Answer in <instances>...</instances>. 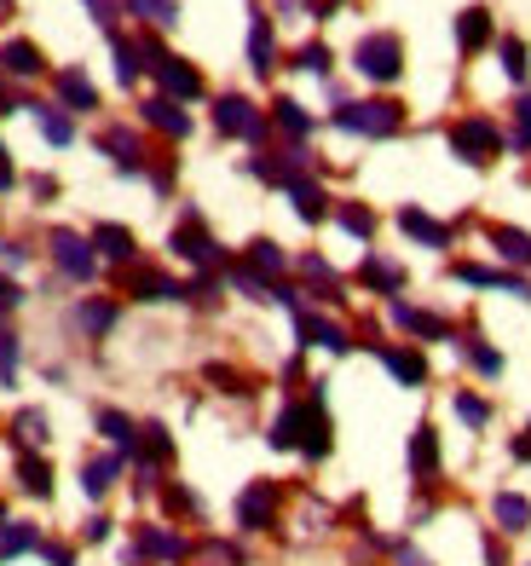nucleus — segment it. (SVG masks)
Returning a JSON list of instances; mask_svg holds the SVG:
<instances>
[{"label":"nucleus","instance_id":"obj_49","mask_svg":"<svg viewBox=\"0 0 531 566\" xmlns=\"http://www.w3.org/2000/svg\"><path fill=\"white\" fill-rule=\"evenodd\" d=\"M41 555H46V560H53V566H75V555H70L64 544H41Z\"/></svg>","mask_w":531,"mask_h":566},{"label":"nucleus","instance_id":"obj_20","mask_svg":"<svg viewBox=\"0 0 531 566\" xmlns=\"http://www.w3.org/2000/svg\"><path fill=\"white\" fill-rule=\"evenodd\" d=\"M75 324H82L87 336H105V329L116 324V306L110 301H82V306H75Z\"/></svg>","mask_w":531,"mask_h":566},{"label":"nucleus","instance_id":"obj_25","mask_svg":"<svg viewBox=\"0 0 531 566\" xmlns=\"http://www.w3.org/2000/svg\"><path fill=\"white\" fill-rule=\"evenodd\" d=\"M457 41H463V46H486V41H491V12H479V7L463 12V18H457Z\"/></svg>","mask_w":531,"mask_h":566},{"label":"nucleus","instance_id":"obj_11","mask_svg":"<svg viewBox=\"0 0 531 566\" xmlns=\"http://www.w3.org/2000/svg\"><path fill=\"white\" fill-rule=\"evenodd\" d=\"M295 324H300V336H307V342L330 347V353H347V336H341V324L318 318V313H295Z\"/></svg>","mask_w":531,"mask_h":566},{"label":"nucleus","instance_id":"obj_17","mask_svg":"<svg viewBox=\"0 0 531 566\" xmlns=\"http://www.w3.org/2000/svg\"><path fill=\"white\" fill-rule=\"evenodd\" d=\"M134 295L139 301H180L185 290L173 277H162V272H134Z\"/></svg>","mask_w":531,"mask_h":566},{"label":"nucleus","instance_id":"obj_1","mask_svg":"<svg viewBox=\"0 0 531 566\" xmlns=\"http://www.w3.org/2000/svg\"><path fill=\"white\" fill-rule=\"evenodd\" d=\"M272 446H300L307 457H323L330 451V417H323V405L318 399L289 405L284 417L272 422Z\"/></svg>","mask_w":531,"mask_h":566},{"label":"nucleus","instance_id":"obj_33","mask_svg":"<svg viewBox=\"0 0 531 566\" xmlns=\"http://www.w3.org/2000/svg\"><path fill=\"white\" fill-rule=\"evenodd\" d=\"M41 544V537H35V526H7V537H0V560H7V555H23V549H35Z\"/></svg>","mask_w":531,"mask_h":566},{"label":"nucleus","instance_id":"obj_38","mask_svg":"<svg viewBox=\"0 0 531 566\" xmlns=\"http://www.w3.org/2000/svg\"><path fill=\"white\" fill-rule=\"evenodd\" d=\"M98 428H105V433H110L116 446H128V440H134V422L121 417V410H105V417H98Z\"/></svg>","mask_w":531,"mask_h":566},{"label":"nucleus","instance_id":"obj_32","mask_svg":"<svg viewBox=\"0 0 531 566\" xmlns=\"http://www.w3.org/2000/svg\"><path fill=\"white\" fill-rule=\"evenodd\" d=\"M248 53H255V70H272V23L255 18V30H248Z\"/></svg>","mask_w":531,"mask_h":566},{"label":"nucleus","instance_id":"obj_26","mask_svg":"<svg viewBox=\"0 0 531 566\" xmlns=\"http://www.w3.org/2000/svg\"><path fill=\"white\" fill-rule=\"evenodd\" d=\"M289 197H295L300 220H323V191L312 186V179H289Z\"/></svg>","mask_w":531,"mask_h":566},{"label":"nucleus","instance_id":"obj_24","mask_svg":"<svg viewBox=\"0 0 531 566\" xmlns=\"http://www.w3.org/2000/svg\"><path fill=\"white\" fill-rule=\"evenodd\" d=\"M93 249H105L110 261H134V238H128L121 226H98V231H93Z\"/></svg>","mask_w":531,"mask_h":566},{"label":"nucleus","instance_id":"obj_41","mask_svg":"<svg viewBox=\"0 0 531 566\" xmlns=\"http://www.w3.org/2000/svg\"><path fill=\"white\" fill-rule=\"evenodd\" d=\"M41 134L53 139V145H70V122H64V116H53V111H41Z\"/></svg>","mask_w":531,"mask_h":566},{"label":"nucleus","instance_id":"obj_39","mask_svg":"<svg viewBox=\"0 0 531 566\" xmlns=\"http://www.w3.org/2000/svg\"><path fill=\"white\" fill-rule=\"evenodd\" d=\"M457 417L479 428V422H486V417H491V405H486V399H474V394H463V399H457Z\"/></svg>","mask_w":531,"mask_h":566},{"label":"nucleus","instance_id":"obj_28","mask_svg":"<svg viewBox=\"0 0 531 566\" xmlns=\"http://www.w3.org/2000/svg\"><path fill=\"white\" fill-rule=\"evenodd\" d=\"M98 145H105V150H116V163H121V168H139V139L128 134V127H110V134L98 139Z\"/></svg>","mask_w":531,"mask_h":566},{"label":"nucleus","instance_id":"obj_16","mask_svg":"<svg viewBox=\"0 0 531 566\" xmlns=\"http://www.w3.org/2000/svg\"><path fill=\"white\" fill-rule=\"evenodd\" d=\"M18 480H23V492H30V497H46V492H53V469H46L41 457H30V451L18 457Z\"/></svg>","mask_w":531,"mask_h":566},{"label":"nucleus","instance_id":"obj_8","mask_svg":"<svg viewBox=\"0 0 531 566\" xmlns=\"http://www.w3.org/2000/svg\"><path fill=\"white\" fill-rule=\"evenodd\" d=\"M173 254H185V261H197V266H214V261H220V249H214L209 231L197 226V214H191L180 231H173Z\"/></svg>","mask_w":531,"mask_h":566},{"label":"nucleus","instance_id":"obj_22","mask_svg":"<svg viewBox=\"0 0 531 566\" xmlns=\"http://www.w3.org/2000/svg\"><path fill=\"white\" fill-rule=\"evenodd\" d=\"M59 93L70 98L75 111H93V105H98V93H93V82H87L82 70H64V75H59Z\"/></svg>","mask_w":531,"mask_h":566},{"label":"nucleus","instance_id":"obj_51","mask_svg":"<svg viewBox=\"0 0 531 566\" xmlns=\"http://www.w3.org/2000/svg\"><path fill=\"white\" fill-rule=\"evenodd\" d=\"M330 7H336V0H318V12H330Z\"/></svg>","mask_w":531,"mask_h":566},{"label":"nucleus","instance_id":"obj_10","mask_svg":"<svg viewBox=\"0 0 531 566\" xmlns=\"http://www.w3.org/2000/svg\"><path fill=\"white\" fill-rule=\"evenodd\" d=\"M0 70H7V75H23V82H30V75H41L46 64H41V53H35L30 41H7V46H0Z\"/></svg>","mask_w":531,"mask_h":566},{"label":"nucleus","instance_id":"obj_15","mask_svg":"<svg viewBox=\"0 0 531 566\" xmlns=\"http://www.w3.org/2000/svg\"><path fill=\"white\" fill-rule=\"evenodd\" d=\"M491 243H497V254H502V261L531 266V238H525V231H514V226H497V231H491Z\"/></svg>","mask_w":531,"mask_h":566},{"label":"nucleus","instance_id":"obj_23","mask_svg":"<svg viewBox=\"0 0 531 566\" xmlns=\"http://www.w3.org/2000/svg\"><path fill=\"white\" fill-rule=\"evenodd\" d=\"M116 469H121L116 457H98V462H87V469H82V485H87V497H105L110 485H116Z\"/></svg>","mask_w":531,"mask_h":566},{"label":"nucleus","instance_id":"obj_19","mask_svg":"<svg viewBox=\"0 0 531 566\" xmlns=\"http://www.w3.org/2000/svg\"><path fill=\"white\" fill-rule=\"evenodd\" d=\"M411 469L427 480L439 469V440H434V428H416V440H411Z\"/></svg>","mask_w":531,"mask_h":566},{"label":"nucleus","instance_id":"obj_50","mask_svg":"<svg viewBox=\"0 0 531 566\" xmlns=\"http://www.w3.org/2000/svg\"><path fill=\"white\" fill-rule=\"evenodd\" d=\"M12 186V163H7V145H0V191Z\"/></svg>","mask_w":531,"mask_h":566},{"label":"nucleus","instance_id":"obj_40","mask_svg":"<svg viewBox=\"0 0 531 566\" xmlns=\"http://www.w3.org/2000/svg\"><path fill=\"white\" fill-rule=\"evenodd\" d=\"M502 70H509L514 82L525 75V46H520V41H502Z\"/></svg>","mask_w":531,"mask_h":566},{"label":"nucleus","instance_id":"obj_13","mask_svg":"<svg viewBox=\"0 0 531 566\" xmlns=\"http://www.w3.org/2000/svg\"><path fill=\"white\" fill-rule=\"evenodd\" d=\"M457 277H463V283H479V290H509V295H525V301H531V283L502 277V272H486V266H457Z\"/></svg>","mask_w":531,"mask_h":566},{"label":"nucleus","instance_id":"obj_29","mask_svg":"<svg viewBox=\"0 0 531 566\" xmlns=\"http://www.w3.org/2000/svg\"><path fill=\"white\" fill-rule=\"evenodd\" d=\"M139 555H162V560H180V555H185V544H180V537H173V532H145V537H139Z\"/></svg>","mask_w":531,"mask_h":566},{"label":"nucleus","instance_id":"obj_30","mask_svg":"<svg viewBox=\"0 0 531 566\" xmlns=\"http://www.w3.org/2000/svg\"><path fill=\"white\" fill-rule=\"evenodd\" d=\"M12 433H18V446H41L46 440V417H41V410H18Z\"/></svg>","mask_w":531,"mask_h":566},{"label":"nucleus","instance_id":"obj_52","mask_svg":"<svg viewBox=\"0 0 531 566\" xmlns=\"http://www.w3.org/2000/svg\"><path fill=\"white\" fill-rule=\"evenodd\" d=\"M0 526H7V503H0Z\"/></svg>","mask_w":531,"mask_h":566},{"label":"nucleus","instance_id":"obj_44","mask_svg":"<svg viewBox=\"0 0 531 566\" xmlns=\"http://www.w3.org/2000/svg\"><path fill=\"white\" fill-rule=\"evenodd\" d=\"M116 70H121V82H134V75H139V64H134V46H128V41H116Z\"/></svg>","mask_w":531,"mask_h":566},{"label":"nucleus","instance_id":"obj_18","mask_svg":"<svg viewBox=\"0 0 531 566\" xmlns=\"http://www.w3.org/2000/svg\"><path fill=\"white\" fill-rule=\"evenodd\" d=\"M382 365H387V370H393V376L404 381V388H416V381L427 376L422 353H404V347H387V353H382Z\"/></svg>","mask_w":531,"mask_h":566},{"label":"nucleus","instance_id":"obj_34","mask_svg":"<svg viewBox=\"0 0 531 566\" xmlns=\"http://www.w3.org/2000/svg\"><path fill=\"white\" fill-rule=\"evenodd\" d=\"M364 283H370V290H399V283H404V272L399 266H387V261H364Z\"/></svg>","mask_w":531,"mask_h":566},{"label":"nucleus","instance_id":"obj_2","mask_svg":"<svg viewBox=\"0 0 531 566\" xmlns=\"http://www.w3.org/2000/svg\"><path fill=\"white\" fill-rule=\"evenodd\" d=\"M450 145H457V157H468V163H491L497 150H502V134H497L486 116H468V122L450 127Z\"/></svg>","mask_w":531,"mask_h":566},{"label":"nucleus","instance_id":"obj_21","mask_svg":"<svg viewBox=\"0 0 531 566\" xmlns=\"http://www.w3.org/2000/svg\"><path fill=\"white\" fill-rule=\"evenodd\" d=\"M497 526H502V532H525V526H531V503L514 497V492H502V497H497Z\"/></svg>","mask_w":531,"mask_h":566},{"label":"nucleus","instance_id":"obj_7","mask_svg":"<svg viewBox=\"0 0 531 566\" xmlns=\"http://www.w3.org/2000/svg\"><path fill=\"white\" fill-rule=\"evenodd\" d=\"M214 122H220V134H237V139H261V111L248 105V98H220Z\"/></svg>","mask_w":531,"mask_h":566},{"label":"nucleus","instance_id":"obj_36","mask_svg":"<svg viewBox=\"0 0 531 566\" xmlns=\"http://www.w3.org/2000/svg\"><path fill=\"white\" fill-rule=\"evenodd\" d=\"M168 457H173L168 428H145V462H168Z\"/></svg>","mask_w":531,"mask_h":566},{"label":"nucleus","instance_id":"obj_37","mask_svg":"<svg viewBox=\"0 0 531 566\" xmlns=\"http://www.w3.org/2000/svg\"><path fill=\"white\" fill-rule=\"evenodd\" d=\"M277 122H284L289 134H307V127H312V122H307V111H300L295 98H277Z\"/></svg>","mask_w":531,"mask_h":566},{"label":"nucleus","instance_id":"obj_4","mask_svg":"<svg viewBox=\"0 0 531 566\" xmlns=\"http://www.w3.org/2000/svg\"><path fill=\"white\" fill-rule=\"evenodd\" d=\"M336 122L347 127V134H370V139H382L399 127V105H341Z\"/></svg>","mask_w":531,"mask_h":566},{"label":"nucleus","instance_id":"obj_14","mask_svg":"<svg viewBox=\"0 0 531 566\" xmlns=\"http://www.w3.org/2000/svg\"><path fill=\"white\" fill-rule=\"evenodd\" d=\"M399 226H404V231H411V238H416V243H434V249H445V243H450V231H445L439 220H427L422 209H404V214H399Z\"/></svg>","mask_w":531,"mask_h":566},{"label":"nucleus","instance_id":"obj_31","mask_svg":"<svg viewBox=\"0 0 531 566\" xmlns=\"http://www.w3.org/2000/svg\"><path fill=\"white\" fill-rule=\"evenodd\" d=\"M248 266L266 272V277H272V272H284V249L266 243V238H261V243H248Z\"/></svg>","mask_w":531,"mask_h":566},{"label":"nucleus","instance_id":"obj_3","mask_svg":"<svg viewBox=\"0 0 531 566\" xmlns=\"http://www.w3.org/2000/svg\"><path fill=\"white\" fill-rule=\"evenodd\" d=\"M352 59H359V70L370 75V82H393V75L404 70V64H399V59H404V46H399L393 35H364Z\"/></svg>","mask_w":531,"mask_h":566},{"label":"nucleus","instance_id":"obj_45","mask_svg":"<svg viewBox=\"0 0 531 566\" xmlns=\"http://www.w3.org/2000/svg\"><path fill=\"white\" fill-rule=\"evenodd\" d=\"M300 64H307V70H330V53H323V46H300Z\"/></svg>","mask_w":531,"mask_h":566},{"label":"nucleus","instance_id":"obj_42","mask_svg":"<svg viewBox=\"0 0 531 566\" xmlns=\"http://www.w3.org/2000/svg\"><path fill=\"white\" fill-rule=\"evenodd\" d=\"M134 12H150L157 23H173V0H128Z\"/></svg>","mask_w":531,"mask_h":566},{"label":"nucleus","instance_id":"obj_43","mask_svg":"<svg viewBox=\"0 0 531 566\" xmlns=\"http://www.w3.org/2000/svg\"><path fill=\"white\" fill-rule=\"evenodd\" d=\"M12 365H18V342L0 329V381H12Z\"/></svg>","mask_w":531,"mask_h":566},{"label":"nucleus","instance_id":"obj_35","mask_svg":"<svg viewBox=\"0 0 531 566\" xmlns=\"http://www.w3.org/2000/svg\"><path fill=\"white\" fill-rule=\"evenodd\" d=\"M341 226L352 231V238H370V231H375V214L359 209V202H347V209H341Z\"/></svg>","mask_w":531,"mask_h":566},{"label":"nucleus","instance_id":"obj_46","mask_svg":"<svg viewBox=\"0 0 531 566\" xmlns=\"http://www.w3.org/2000/svg\"><path fill=\"white\" fill-rule=\"evenodd\" d=\"M468 358H474V365H479V370H502V358H497L491 347H468Z\"/></svg>","mask_w":531,"mask_h":566},{"label":"nucleus","instance_id":"obj_48","mask_svg":"<svg viewBox=\"0 0 531 566\" xmlns=\"http://www.w3.org/2000/svg\"><path fill=\"white\" fill-rule=\"evenodd\" d=\"M18 301H23V295H18V283H12V277H0V313H12Z\"/></svg>","mask_w":531,"mask_h":566},{"label":"nucleus","instance_id":"obj_47","mask_svg":"<svg viewBox=\"0 0 531 566\" xmlns=\"http://www.w3.org/2000/svg\"><path fill=\"white\" fill-rule=\"evenodd\" d=\"M514 122H520V145H531V98L514 105Z\"/></svg>","mask_w":531,"mask_h":566},{"label":"nucleus","instance_id":"obj_12","mask_svg":"<svg viewBox=\"0 0 531 566\" xmlns=\"http://www.w3.org/2000/svg\"><path fill=\"white\" fill-rule=\"evenodd\" d=\"M145 122H157L162 134H173V139H185V134H191V116L173 105V98H150V105H145Z\"/></svg>","mask_w":531,"mask_h":566},{"label":"nucleus","instance_id":"obj_27","mask_svg":"<svg viewBox=\"0 0 531 566\" xmlns=\"http://www.w3.org/2000/svg\"><path fill=\"white\" fill-rule=\"evenodd\" d=\"M393 318L404 324V329H416V336H445V318H434V313H416V306H393Z\"/></svg>","mask_w":531,"mask_h":566},{"label":"nucleus","instance_id":"obj_9","mask_svg":"<svg viewBox=\"0 0 531 566\" xmlns=\"http://www.w3.org/2000/svg\"><path fill=\"white\" fill-rule=\"evenodd\" d=\"M150 70H157V82L168 87V98H197V93H202V75H197L185 59H157Z\"/></svg>","mask_w":531,"mask_h":566},{"label":"nucleus","instance_id":"obj_6","mask_svg":"<svg viewBox=\"0 0 531 566\" xmlns=\"http://www.w3.org/2000/svg\"><path fill=\"white\" fill-rule=\"evenodd\" d=\"M272 514H277V485H272V480H255V485L237 497V521H243L248 532H261V526H272Z\"/></svg>","mask_w":531,"mask_h":566},{"label":"nucleus","instance_id":"obj_5","mask_svg":"<svg viewBox=\"0 0 531 566\" xmlns=\"http://www.w3.org/2000/svg\"><path fill=\"white\" fill-rule=\"evenodd\" d=\"M53 261L70 272V277H93L98 272V254L87 238H75V231H53Z\"/></svg>","mask_w":531,"mask_h":566}]
</instances>
